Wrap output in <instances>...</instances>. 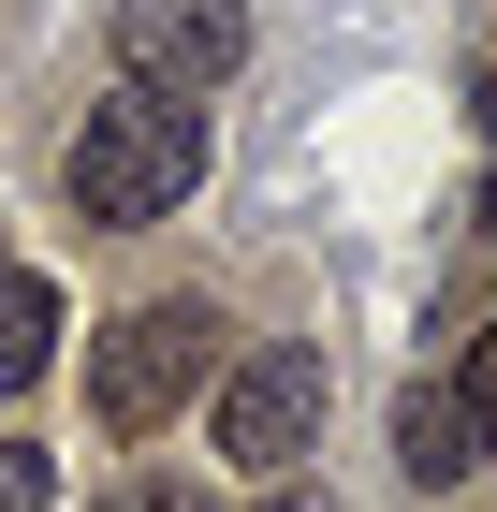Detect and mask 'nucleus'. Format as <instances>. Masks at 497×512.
Returning <instances> with one entry per match:
<instances>
[{
  "label": "nucleus",
  "mask_w": 497,
  "mask_h": 512,
  "mask_svg": "<svg viewBox=\"0 0 497 512\" xmlns=\"http://www.w3.org/2000/svg\"><path fill=\"white\" fill-rule=\"evenodd\" d=\"M117 88H161V103H220L249 74V0H117L103 15Z\"/></svg>",
  "instance_id": "nucleus-4"
},
{
  "label": "nucleus",
  "mask_w": 497,
  "mask_h": 512,
  "mask_svg": "<svg viewBox=\"0 0 497 512\" xmlns=\"http://www.w3.org/2000/svg\"><path fill=\"white\" fill-rule=\"evenodd\" d=\"M205 161H220L205 103H161V88H103L88 118H59L44 176H59V205H74L88 235H161V220L205 191Z\"/></svg>",
  "instance_id": "nucleus-1"
},
{
  "label": "nucleus",
  "mask_w": 497,
  "mask_h": 512,
  "mask_svg": "<svg viewBox=\"0 0 497 512\" xmlns=\"http://www.w3.org/2000/svg\"><path fill=\"white\" fill-rule=\"evenodd\" d=\"M205 381H220V308L205 293H132L117 322H88V425L117 454L161 439L176 410H205Z\"/></svg>",
  "instance_id": "nucleus-3"
},
{
  "label": "nucleus",
  "mask_w": 497,
  "mask_h": 512,
  "mask_svg": "<svg viewBox=\"0 0 497 512\" xmlns=\"http://www.w3.org/2000/svg\"><path fill=\"white\" fill-rule=\"evenodd\" d=\"M264 512H337V498H322V483H264Z\"/></svg>",
  "instance_id": "nucleus-9"
},
{
  "label": "nucleus",
  "mask_w": 497,
  "mask_h": 512,
  "mask_svg": "<svg viewBox=\"0 0 497 512\" xmlns=\"http://www.w3.org/2000/svg\"><path fill=\"white\" fill-rule=\"evenodd\" d=\"M468 220H483V249H497V161H483V191H468Z\"/></svg>",
  "instance_id": "nucleus-10"
},
{
  "label": "nucleus",
  "mask_w": 497,
  "mask_h": 512,
  "mask_svg": "<svg viewBox=\"0 0 497 512\" xmlns=\"http://www.w3.org/2000/svg\"><path fill=\"white\" fill-rule=\"evenodd\" d=\"M395 483H410V498H483L497 483V410L454 366H424V381L395 395Z\"/></svg>",
  "instance_id": "nucleus-5"
},
{
  "label": "nucleus",
  "mask_w": 497,
  "mask_h": 512,
  "mask_svg": "<svg viewBox=\"0 0 497 512\" xmlns=\"http://www.w3.org/2000/svg\"><path fill=\"white\" fill-rule=\"evenodd\" d=\"M44 366H59V293L30 264H0V395H30Z\"/></svg>",
  "instance_id": "nucleus-6"
},
{
  "label": "nucleus",
  "mask_w": 497,
  "mask_h": 512,
  "mask_svg": "<svg viewBox=\"0 0 497 512\" xmlns=\"http://www.w3.org/2000/svg\"><path fill=\"white\" fill-rule=\"evenodd\" d=\"M0 512H59V454L44 439H0Z\"/></svg>",
  "instance_id": "nucleus-8"
},
{
  "label": "nucleus",
  "mask_w": 497,
  "mask_h": 512,
  "mask_svg": "<svg viewBox=\"0 0 497 512\" xmlns=\"http://www.w3.org/2000/svg\"><path fill=\"white\" fill-rule=\"evenodd\" d=\"M88 512H220V498H205V469H117Z\"/></svg>",
  "instance_id": "nucleus-7"
},
{
  "label": "nucleus",
  "mask_w": 497,
  "mask_h": 512,
  "mask_svg": "<svg viewBox=\"0 0 497 512\" xmlns=\"http://www.w3.org/2000/svg\"><path fill=\"white\" fill-rule=\"evenodd\" d=\"M322 425H337V337H322V322H278V337H249V352H220V381H205L220 469L293 483L307 454H322Z\"/></svg>",
  "instance_id": "nucleus-2"
}]
</instances>
